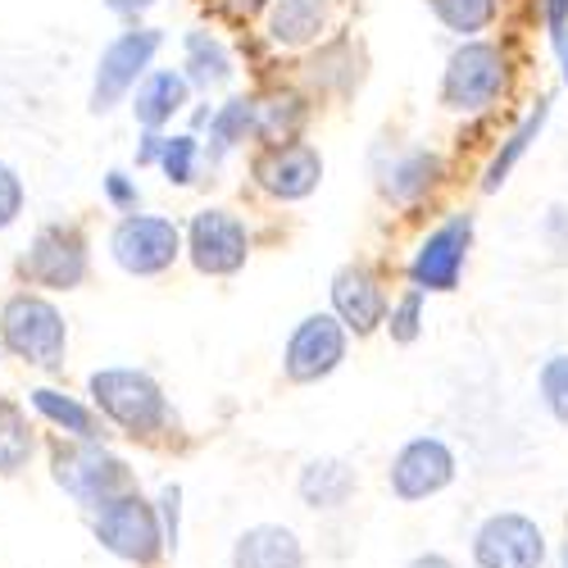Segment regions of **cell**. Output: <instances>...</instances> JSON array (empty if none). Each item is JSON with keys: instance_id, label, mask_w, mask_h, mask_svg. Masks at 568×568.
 Instances as JSON below:
<instances>
[{"instance_id": "1", "label": "cell", "mask_w": 568, "mask_h": 568, "mask_svg": "<svg viewBox=\"0 0 568 568\" xmlns=\"http://www.w3.org/2000/svg\"><path fill=\"white\" fill-rule=\"evenodd\" d=\"M509 82H514V64L505 55V45H496L487 37L459 41L446 60V73H442V105L455 114L491 110L509 91Z\"/></svg>"}, {"instance_id": "2", "label": "cell", "mask_w": 568, "mask_h": 568, "mask_svg": "<svg viewBox=\"0 0 568 568\" xmlns=\"http://www.w3.org/2000/svg\"><path fill=\"white\" fill-rule=\"evenodd\" d=\"M91 396H97V405L132 437H151V433H160L169 423L164 392H160V383L151 373L101 368V373H91Z\"/></svg>"}, {"instance_id": "3", "label": "cell", "mask_w": 568, "mask_h": 568, "mask_svg": "<svg viewBox=\"0 0 568 568\" xmlns=\"http://www.w3.org/2000/svg\"><path fill=\"white\" fill-rule=\"evenodd\" d=\"M0 337H6V346L28 364H41V368L64 364V346H69L64 314L41 296H28V292L10 296L6 310H0Z\"/></svg>"}, {"instance_id": "4", "label": "cell", "mask_w": 568, "mask_h": 568, "mask_svg": "<svg viewBox=\"0 0 568 568\" xmlns=\"http://www.w3.org/2000/svg\"><path fill=\"white\" fill-rule=\"evenodd\" d=\"M55 483H60L73 500L105 509L110 500L128 496L132 473H128V464H123L119 455H110L105 446L82 442V446H69V450L60 446V450H55Z\"/></svg>"}, {"instance_id": "5", "label": "cell", "mask_w": 568, "mask_h": 568, "mask_svg": "<svg viewBox=\"0 0 568 568\" xmlns=\"http://www.w3.org/2000/svg\"><path fill=\"white\" fill-rule=\"evenodd\" d=\"M114 264L132 277H155L182 255V232L164 214H128L110 236Z\"/></svg>"}, {"instance_id": "6", "label": "cell", "mask_w": 568, "mask_h": 568, "mask_svg": "<svg viewBox=\"0 0 568 568\" xmlns=\"http://www.w3.org/2000/svg\"><path fill=\"white\" fill-rule=\"evenodd\" d=\"M160 41L164 37L155 28H128V32H119L101 51L97 82H91V110H97V114L114 110L128 91L146 78V69H151V60L160 51Z\"/></svg>"}, {"instance_id": "7", "label": "cell", "mask_w": 568, "mask_h": 568, "mask_svg": "<svg viewBox=\"0 0 568 568\" xmlns=\"http://www.w3.org/2000/svg\"><path fill=\"white\" fill-rule=\"evenodd\" d=\"M186 255L205 277H232L251 260V232L232 210H201L186 223Z\"/></svg>"}, {"instance_id": "8", "label": "cell", "mask_w": 568, "mask_h": 568, "mask_svg": "<svg viewBox=\"0 0 568 568\" xmlns=\"http://www.w3.org/2000/svg\"><path fill=\"white\" fill-rule=\"evenodd\" d=\"M473 246V214H450L446 223H437L428 236L418 242L414 260H409V282L414 292H455L459 273Z\"/></svg>"}, {"instance_id": "9", "label": "cell", "mask_w": 568, "mask_h": 568, "mask_svg": "<svg viewBox=\"0 0 568 568\" xmlns=\"http://www.w3.org/2000/svg\"><path fill=\"white\" fill-rule=\"evenodd\" d=\"M23 277L37 282V287H51V292H73L78 282L87 277V242L78 227L51 223L32 236V246L23 255Z\"/></svg>"}, {"instance_id": "10", "label": "cell", "mask_w": 568, "mask_h": 568, "mask_svg": "<svg viewBox=\"0 0 568 568\" xmlns=\"http://www.w3.org/2000/svg\"><path fill=\"white\" fill-rule=\"evenodd\" d=\"M97 537L105 541V550L136 559V564H151L160 555V524H155V509L141 500V496H119L97 514Z\"/></svg>"}, {"instance_id": "11", "label": "cell", "mask_w": 568, "mask_h": 568, "mask_svg": "<svg viewBox=\"0 0 568 568\" xmlns=\"http://www.w3.org/2000/svg\"><path fill=\"white\" fill-rule=\"evenodd\" d=\"M342 359H346V327L333 314L301 318V327L287 342V355H282L292 383H318V377H327Z\"/></svg>"}, {"instance_id": "12", "label": "cell", "mask_w": 568, "mask_h": 568, "mask_svg": "<svg viewBox=\"0 0 568 568\" xmlns=\"http://www.w3.org/2000/svg\"><path fill=\"white\" fill-rule=\"evenodd\" d=\"M255 182L273 201H305L318 192L323 182V155L310 146V141H292V146H273L255 160Z\"/></svg>"}, {"instance_id": "13", "label": "cell", "mask_w": 568, "mask_h": 568, "mask_svg": "<svg viewBox=\"0 0 568 568\" xmlns=\"http://www.w3.org/2000/svg\"><path fill=\"white\" fill-rule=\"evenodd\" d=\"M333 318L355 337H368V333L383 327L387 292H383V282H377L373 268H364V264L337 268V277H333Z\"/></svg>"}, {"instance_id": "14", "label": "cell", "mask_w": 568, "mask_h": 568, "mask_svg": "<svg viewBox=\"0 0 568 568\" xmlns=\"http://www.w3.org/2000/svg\"><path fill=\"white\" fill-rule=\"evenodd\" d=\"M473 555H478L483 568H537L546 546L537 524H528L524 514H496L483 524L478 541H473Z\"/></svg>"}, {"instance_id": "15", "label": "cell", "mask_w": 568, "mask_h": 568, "mask_svg": "<svg viewBox=\"0 0 568 568\" xmlns=\"http://www.w3.org/2000/svg\"><path fill=\"white\" fill-rule=\"evenodd\" d=\"M450 478H455V455H450V446L437 442V437L409 442V446L396 455V464H392V487H396L400 500H423V496L442 491Z\"/></svg>"}, {"instance_id": "16", "label": "cell", "mask_w": 568, "mask_h": 568, "mask_svg": "<svg viewBox=\"0 0 568 568\" xmlns=\"http://www.w3.org/2000/svg\"><path fill=\"white\" fill-rule=\"evenodd\" d=\"M446 178V160L437 151H400L392 164L377 169V192L396 210H414L418 201H428Z\"/></svg>"}, {"instance_id": "17", "label": "cell", "mask_w": 568, "mask_h": 568, "mask_svg": "<svg viewBox=\"0 0 568 568\" xmlns=\"http://www.w3.org/2000/svg\"><path fill=\"white\" fill-rule=\"evenodd\" d=\"M333 0H273L268 6V41L282 51H310L327 37Z\"/></svg>"}, {"instance_id": "18", "label": "cell", "mask_w": 568, "mask_h": 568, "mask_svg": "<svg viewBox=\"0 0 568 568\" xmlns=\"http://www.w3.org/2000/svg\"><path fill=\"white\" fill-rule=\"evenodd\" d=\"M186 97H192V87H186V78L178 69H155V73L141 78L132 114H136V123L146 128V132H160L173 114H182Z\"/></svg>"}, {"instance_id": "19", "label": "cell", "mask_w": 568, "mask_h": 568, "mask_svg": "<svg viewBox=\"0 0 568 568\" xmlns=\"http://www.w3.org/2000/svg\"><path fill=\"white\" fill-rule=\"evenodd\" d=\"M305 119H310V105L301 91H273V97L255 101V136L264 141V151L301 141Z\"/></svg>"}, {"instance_id": "20", "label": "cell", "mask_w": 568, "mask_h": 568, "mask_svg": "<svg viewBox=\"0 0 568 568\" xmlns=\"http://www.w3.org/2000/svg\"><path fill=\"white\" fill-rule=\"evenodd\" d=\"M305 555H301V541L287 532V528H251L242 541H236V555H232V568H301Z\"/></svg>"}, {"instance_id": "21", "label": "cell", "mask_w": 568, "mask_h": 568, "mask_svg": "<svg viewBox=\"0 0 568 568\" xmlns=\"http://www.w3.org/2000/svg\"><path fill=\"white\" fill-rule=\"evenodd\" d=\"M546 119H550V97H541V101H537V110H528V114H524V123H518V128L500 141V151H496V155L487 160V169H483V192H487V196H491V192H500L505 178L514 173V164L532 151V141L541 136Z\"/></svg>"}, {"instance_id": "22", "label": "cell", "mask_w": 568, "mask_h": 568, "mask_svg": "<svg viewBox=\"0 0 568 568\" xmlns=\"http://www.w3.org/2000/svg\"><path fill=\"white\" fill-rule=\"evenodd\" d=\"M186 87H201V91H214V87H227L232 82V55H227V45L214 37V32H186Z\"/></svg>"}, {"instance_id": "23", "label": "cell", "mask_w": 568, "mask_h": 568, "mask_svg": "<svg viewBox=\"0 0 568 568\" xmlns=\"http://www.w3.org/2000/svg\"><path fill=\"white\" fill-rule=\"evenodd\" d=\"M351 491H355V473H351L342 459H314V464H305V473H301V496H305L314 509H337Z\"/></svg>"}, {"instance_id": "24", "label": "cell", "mask_w": 568, "mask_h": 568, "mask_svg": "<svg viewBox=\"0 0 568 568\" xmlns=\"http://www.w3.org/2000/svg\"><path fill=\"white\" fill-rule=\"evenodd\" d=\"M246 136H255V97H232L210 114V160H223Z\"/></svg>"}, {"instance_id": "25", "label": "cell", "mask_w": 568, "mask_h": 568, "mask_svg": "<svg viewBox=\"0 0 568 568\" xmlns=\"http://www.w3.org/2000/svg\"><path fill=\"white\" fill-rule=\"evenodd\" d=\"M428 10L446 32H455L459 41H473L500 19V0H428Z\"/></svg>"}, {"instance_id": "26", "label": "cell", "mask_w": 568, "mask_h": 568, "mask_svg": "<svg viewBox=\"0 0 568 568\" xmlns=\"http://www.w3.org/2000/svg\"><path fill=\"white\" fill-rule=\"evenodd\" d=\"M32 409H37L41 418L60 423L64 433H73V437H82V442H97V414H91L87 405H78L73 396L51 392V387H37V392H32Z\"/></svg>"}, {"instance_id": "27", "label": "cell", "mask_w": 568, "mask_h": 568, "mask_svg": "<svg viewBox=\"0 0 568 568\" xmlns=\"http://www.w3.org/2000/svg\"><path fill=\"white\" fill-rule=\"evenodd\" d=\"M32 455V433H28V418L14 400L0 396V473H19Z\"/></svg>"}, {"instance_id": "28", "label": "cell", "mask_w": 568, "mask_h": 568, "mask_svg": "<svg viewBox=\"0 0 568 568\" xmlns=\"http://www.w3.org/2000/svg\"><path fill=\"white\" fill-rule=\"evenodd\" d=\"M196 160H201V141L186 132V136H164L160 141V169H164V178L169 182H178V186H186L196 178Z\"/></svg>"}, {"instance_id": "29", "label": "cell", "mask_w": 568, "mask_h": 568, "mask_svg": "<svg viewBox=\"0 0 568 568\" xmlns=\"http://www.w3.org/2000/svg\"><path fill=\"white\" fill-rule=\"evenodd\" d=\"M387 333H392V342H400V346H409V342H418V333H423V292H405L396 305H387Z\"/></svg>"}, {"instance_id": "30", "label": "cell", "mask_w": 568, "mask_h": 568, "mask_svg": "<svg viewBox=\"0 0 568 568\" xmlns=\"http://www.w3.org/2000/svg\"><path fill=\"white\" fill-rule=\"evenodd\" d=\"M541 400H546V409L559 418V423H568V355H550L546 364H541Z\"/></svg>"}, {"instance_id": "31", "label": "cell", "mask_w": 568, "mask_h": 568, "mask_svg": "<svg viewBox=\"0 0 568 568\" xmlns=\"http://www.w3.org/2000/svg\"><path fill=\"white\" fill-rule=\"evenodd\" d=\"M23 214V182L10 164H0V227H10Z\"/></svg>"}, {"instance_id": "32", "label": "cell", "mask_w": 568, "mask_h": 568, "mask_svg": "<svg viewBox=\"0 0 568 568\" xmlns=\"http://www.w3.org/2000/svg\"><path fill=\"white\" fill-rule=\"evenodd\" d=\"M541 236H546V246L568 255V205H550L546 219H541Z\"/></svg>"}, {"instance_id": "33", "label": "cell", "mask_w": 568, "mask_h": 568, "mask_svg": "<svg viewBox=\"0 0 568 568\" xmlns=\"http://www.w3.org/2000/svg\"><path fill=\"white\" fill-rule=\"evenodd\" d=\"M105 196H110L119 210H136V201H141V196H136V182H132L128 173H119V169L105 173Z\"/></svg>"}, {"instance_id": "34", "label": "cell", "mask_w": 568, "mask_h": 568, "mask_svg": "<svg viewBox=\"0 0 568 568\" xmlns=\"http://www.w3.org/2000/svg\"><path fill=\"white\" fill-rule=\"evenodd\" d=\"M541 6H546V32L564 51V45H568V0H541Z\"/></svg>"}, {"instance_id": "35", "label": "cell", "mask_w": 568, "mask_h": 568, "mask_svg": "<svg viewBox=\"0 0 568 568\" xmlns=\"http://www.w3.org/2000/svg\"><path fill=\"white\" fill-rule=\"evenodd\" d=\"M151 6H155V0H105V10L119 14V19H141Z\"/></svg>"}, {"instance_id": "36", "label": "cell", "mask_w": 568, "mask_h": 568, "mask_svg": "<svg viewBox=\"0 0 568 568\" xmlns=\"http://www.w3.org/2000/svg\"><path fill=\"white\" fill-rule=\"evenodd\" d=\"M160 132H146V141H141V151H136V164H155L160 160Z\"/></svg>"}, {"instance_id": "37", "label": "cell", "mask_w": 568, "mask_h": 568, "mask_svg": "<svg viewBox=\"0 0 568 568\" xmlns=\"http://www.w3.org/2000/svg\"><path fill=\"white\" fill-rule=\"evenodd\" d=\"M409 568H455V564H446L442 555H423V559H414Z\"/></svg>"}, {"instance_id": "38", "label": "cell", "mask_w": 568, "mask_h": 568, "mask_svg": "<svg viewBox=\"0 0 568 568\" xmlns=\"http://www.w3.org/2000/svg\"><path fill=\"white\" fill-rule=\"evenodd\" d=\"M559 73H564V87H568V45L559 51Z\"/></svg>"}, {"instance_id": "39", "label": "cell", "mask_w": 568, "mask_h": 568, "mask_svg": "<svg viewBox=\"0 0 568 568\" xmlns=\"http://www.w3.org/2000/svg\"><path fill=\"white\" fill-rule=\"evenodd\" d=\"M242 6H246V10H251V6H260V0H242Z\"/></svg>"}, {"instance_id": "40", "label": "cell", "mask_w": 568, "mask_h": 568, "mask_svg": "<svg viewBox=\"0 0 568 568\" xmlns=\"http://www.w3.org/2000/svg\"><path fill=\"white\" fill-rule=\"evenodd\" d=\"M564 568H568V550H564Z\"/></svg>"}]
</instances>
